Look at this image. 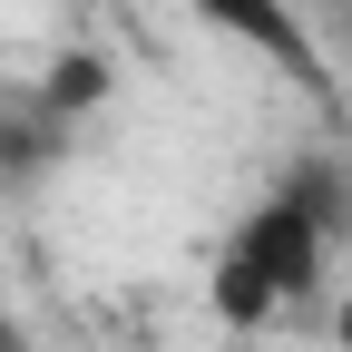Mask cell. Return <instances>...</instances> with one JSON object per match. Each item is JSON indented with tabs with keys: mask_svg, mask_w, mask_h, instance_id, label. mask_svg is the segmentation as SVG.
Segmentation results:
<instances>
[{
	"mask_svg": "<svg viewBox=\"0 0 352 352\" xmlns=\"http://www.w3.org/2000/svg\"><path fill=\"white\" fill-rule=\"evenodd\" d=\"M323 186H342V176L323 157H303L274 196H254L226 226V245H215V264H206V303H215L226 333H264V323H284L294 303L323 294L333 215H342V196H323Z\"/></svg>",
	"mask_w": 352,
	"mask_h": 352,
	"instance_id": "cell-1",
	"label": "cell"
},
{
	"mask_svg": "<svg viewBox=\"0 0 352 352\" xmlns=\"http://www.w3.org/2000/svg\"><path fill=\"white\" fill-rule=\"evenodd\" d=\"M196 20L215 39H235V50H254L274 78L333 98V50H323V30L303 20V0H196Z\"/></svg>",
	"mask_w": 352,
	"mask_h": 352,
	"instance_id": "cell-2",
	"label": "cell"
},
{
	"mask_svg": "<svg viewBox=\"0 0 352 352\" xmlns=\"http://www.w3.org/2000/svg\"><path fill=\"white\" fill-rule=\"evenodd\" d=\"M98 98H108V59H69V69L50 78V98H39V108H50V118H88Z\"/></svg>",
	"mask_w": 352,
	"mask_h": 352,
	"instance_id": "cell-3",
	"label": "cell"
},
{
	"mask_svg": "<svg viewBox=\"0 0 352 352\" xmlns=\"http://www.w3.org/2000/svg\"><path fill=\"white\" fill-rule=\"evenodd\" d=\"M333 352H352V284H342V303H333Z\"/></svg>",
	"mask_w": 352,
	"mask_h": 352,
	"instance_id": "cell-4",
	"label": "cell"
},
{
	"mask_svg": "<svg viewBox=\"0 0 352 352\" xmlns=\"http://www.w3.org/2000/svg\"><path fill=\"white\" fill-rule=\"evenodd\" d=\"M0 352H20V342H10V303H0Z\"/></svg>",
	"mask_w": 352,
	"mask_h": 352,
	"instance_id": "cell-5",
	"label": "cell"
},
{
	"mask_svg": "<svg viewBox=\"0 0 352 352\" xmlns=\"http://www.w3.org/2000/svg\"><path fill=\"white\" fill-rule=\"evenodd\" d=\"M323 10H352V0H323Z\"/></svg>",
	"mask_w": 352,
	"mask_h": 352,
	"instance_id": "cell-6",
	"label": "cell"
}]
</instances>
